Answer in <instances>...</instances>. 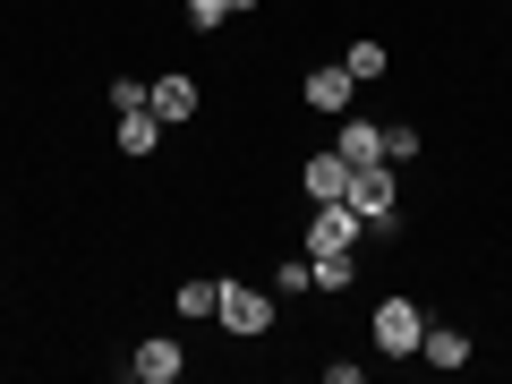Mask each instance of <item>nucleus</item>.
Wrapping results in <instances>:
<instances>
[{"instance_id":"13","label":"nucleus","mask_w":512,"mask_h":384,"mask_svg":"<svg viewBox=\"0 0 512 384\" xmlns=\"http://www.w3.org/2000/svg\"><path fill=\"white\" fill-rule=\"evenodd\" d=\"M342 69L359 77V86H367V77H384V43H350V52H342Z\"/></svg>"},{"instance_id":"3","label":"nucleus","mask_w":512,"mask_h":384,"mask_svg":"<svg viewBox=\"0 0 512 384\" xmlns=\"http://www.w3.org/2000/svg\"><path fill=\"white\" fill-rule=\"evenodd\" d=\"M359 231H367L359 205H350V197H325V205H316V222H308V256H325V248H359Z\"/></svg>"},{"instance_id":"1","label":"nucleus","mask_w":512,"mask_h":384,"mask_svg":"<svg viewBox=\"0 0 512 384\" xmlns=\"http://www.w3.org/2000/svg\"><path fill=\"white\" fill-rule=\"evenodd\" d=\"M222 333H239V342H256V333H274V299L248 291V282H222V308H214Z\"/></svg>"},{"instance_id":"14","label":"nucleus","mask_w":512,"mask_h":384,"mask_svg":"<svg viewBox=\"0 0 512 384\" xmlns=\"http://www.w3.org/2000/svg\"><path fill=\"white\" fill-rule=\"evenodd\" d=\"M410 154H419V128L393 120V128H384V163H410Z\"/></svg>"},{"instance_id":"5","label":"nucleus","mask_w":512,"mask_h":384,"mask_svg":"<svg viewBox=\"0 0 512 384\" xmlns=\"http://www.w3.org/2000/svg\"><path fill=\"white\" fill-rule=\"evenodd\" d=\"M180 367H188V350L171 342V333H154V342L128 350V376H137V384H180Z\"/></svg>"},{"instance_id":"15","label":"nucleus","mask_w":512,"mask_h":384,"mask_svg":"<svg viewBox=\"0 0 512 384\" xmlns=\"http://www.w3.org/2000/svg\"><path fill=\"white\" fill-rule=\"evenodd\" d=\"M188 26H197V35H214V26H231V0H188Z\"/></svg>"},{"instance_id":"16","label":"nucleus","mask_w":512,"mask_h":384,"mask_svg":"<svg viewBox=\"0 0 512 384\" xmlns=\"http://www.w3.org/2000/svg\"><path fill=\"white\" fill-rule=\"evenodd\" d=\"M146 94H154V86H137V77H120V86H111V111H146Z\"/></svg>"},{"instance_id":"17","label":"nucleus","mask_w":512,"mask_h":384,"mask_svg":"<svg viewBox=\"0 0 512 384\" xmlns=\"http://www.w3.org/2000/svg\"><path fill=\"white\" fill-rule=\"evenodd\" d=\"M239 9H256V0H231V18H239Z\"/></svg>"},{"instance_id":"7","label":"nucleus","mask_w":512,"mask_h":384,"mask_svg":"<svg viewBox=\"0 0 512 384\" xmlns=\"http://www.w3.org/2000/svg\"><path fill=\"white\" fill-rule=\"evenodd\" d=\"M299 94H308V111H350L359 77H350V69H308V86H299Z\"/></svg>"},{"instance_id":"6","label":"nucleus","mask_w":512,"mask_h":384,"mask_svg":"<svg viewBox=\"0 0 512 384\" xmlns=\"http://www.w3.org/2000/svg\"><path fill=\"white\" fill-rule=\"evenodd\" d=\"M333 154H342L350 171H367V163H384V128H376V120H350V111H342V146H333Z\"/></svg>"},{"instance_id":"10","label":"nucleus","mask_w":512,"mask_h":384,"mask_svg":"<svg viewBox=\"0 0 512 384\" xmlns=\"http://www.w3.org/2000/svg\"><path fill=\"white\" fill-rule=\"evenodd\" d=\"M299 180H308V197L325 205V197H342V188H350V163H342V154H308V171H299Z\"/></svg>"},{"instance_id":"4","label":"nucleus","mask_w":512,"mask_h":384,"mask_svg":"<svg viewBox=\"0 0 512 384\" xmlns=\"http://www.w3.org/2000/svg\"><path fill=\"white\" fill-rule=\"evenodd\" d=\"M419 333H427V316L410 308L402 291H393V299L376 308V350H393V359H410V350H419Z\"/></svg>"},{"instance_id":"11","label":"nucleus","mask_w":512,"mask_h":384,"mask_svg":"<svg viewBox=\"0 0 512 384\" xmlns=\"http://www.w3.org/2000/svg\"><path fill=\"white\" fill-rule=\"evenodd\" d=\"M163 146V120H154V103L146 111H120V154H154Z\"/></svg>"},{"instance_id":"12","label":"nucleus","mask_w":512,"mask_h":384,"mask_svg":"<svg viewBox=\"0 0 512 384\" xmlns=\"http://www.w3.org/2000/svg\"><path fill=\"white\" fill-rule=\"evenodd\" d=\"M171 299H180V316H214L222 308V282H180Z\"/></svg>"},{"instance_id":"8","label":"nucleus","mask_w":512,"mask_h":384,"mask_svg":"<svg viewBox=\"0 0 512 384\" xmlns=\"http://www.w3.org/2000/svg\"><path fill=\"white\" fill-rule=\"evenodd\" d=\"M146 103H154V120H188V111H197V77H154V94H146Z\"/></svg>"},{"instance_id":"2","label":"nucleus","mask_w":512,"mask_h":384,"mask_svg":"<svg viewBox=\"0 0 512 384\" xmlns=\"http://www.w3.org/2000/svg\"><path fill=\"white\" fill-rule=\"evenodd\" d=\"M342 197L359 205V222H367V231H393V222H402V214H393V163L350 171V188H342Z\"/></svg>"},{"instance_id":"9","label":"nucleus","mask_w":512,"mask_h":384,"mask_svg":"<svg viewBox=\"0 0 512 384\" xmlns=\"http://www.w3.org/2000/svg\"><path fill=\"white\" fill-rule=\"evenodd\" d=\"M419 359H427V367H470V333L427 325V333H419Z\"/></svg>"}]
</instances>
